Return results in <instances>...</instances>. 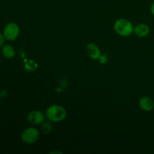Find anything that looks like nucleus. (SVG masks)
Listing matches in <instances>:
<instances>
[{
	"instance_id": "f257e3e1",
	"label": "nucleus",
	"mask_w": 154,
	"mask_h": 154,
	"mask_svg": "<svg viewBox=\"0 0 154 154\" xmlns=\"http://www.w3.org/2000/svg\"><path fill=\"white\" fill-rule=\"evenodd\" d=\"M66 110L60 105H51L46 111V117L53 123L63 121L66 117Z\"/></svg>"
},
{
	"instance_id": "f03ea898",
	"label": "nucleus",
	"mask_w": 154,
	"mask_h": 154,
	"mask_svg": "<svg viewBox=\"0 0 154 154\" xmlns=\"http://www.w3.org/2000/svg\"><path fill=\"white\" fill-rule=\"evenodd\" d=\"M114 29L119 35L123 37L129 36L134 31V26L132 23L124 18L117 20L114 24Z\"/></svg>"
},
{
	"instance_id": "7ed1b4c3",
	"label": "nucleus",
	"mask_w": 154,
	"mask_h": 154,
	"mask_svg": "<svg viewBox=\"0 0 154 154\" xmlns=\"http://www.w3.org/2000/svg\"><path fill=\"white\" fill-rule=\"evenodd\" d=\"M20 34L19 26L15 23H9L3 30V35L5 38L8 41H14L17 38Z\"/></svg>"
},
{
	"instance_id": "20e7f679",
	"label": "nucleus",
	"mask_w": 154,
	"mask_h": 154,
	"mask_svg": "<svg viewBox=\"0 0 154 154\" xmlns=\"http://www.w3.org/2000/svg\"><path fill=\"white\" fill-rule=\"evenodd\" d=\"M39 138V132L34 127H29L23 132L21 139L27 144H35Z\"/></svg>"
},
{
	"instance_id": "39448f33",
	"label": "nucleus",
	"mask_w": 154,
	"mask_h": 154,
	"mask_svg": "<svg viewBox=\"0 0 154 154\" xmlns=\"http://www.w3.org/2000/svg\"><path fill=\"white\" fill-rule=\"evenodd\" d=\"M45 118V114L42 111H38V110L31 111L27 115V120L32 125L41 124V123H42L44 122Z\"/></svg>"
},
{
	"instance_id": "423d86ee",
	"label": "nucleus",
	"mask_w": 154,
	"mask_h": 154,
	"mask_svg": "<svg viewBox=\"0 0 154 154\" xmlns=\"http://www.w3.org/2000/svg\"><path fill=\"white\" fill-rule=\"evenodd\" d=\"M139 107L142 111L150 112L154 108V102L149 96H143L139 99Z\"/></svg>"
},
{
	"instance_id": "0eeeda50",
	"label": "nucleus",
	"mask_w": 154,
	"mask_h": 154,
	"mask_svg": "<svg viewBox=\"0 0 154 154\" xmlns=\"http://www.w3.org/2000/svg\"><path fill=\"white\" fill-rule=\"evenodd\" d=\"M133 32L139 38H144L150 33V27L145 23H139L134 27Z\"/></svg>"
},
{
	"instance_id": "6e6552de",
	"label": "nucleus",
	"mask_w": 154,
	"mask_h": 154,
	"mask_svg": "<svg viewBox=\"0 0 154 154\" xmlns=\"http://www.w3.org/2000/svg\"><path fill=\"white\" fill-rule=\"evenodd\" d=\"M87 51L89 57L93 60H99L101 57V51L99 47L93 43H90L87 46Z\"/></svg>"
},
{
	"instance_id": "1a4fd4ad",
	"label": "nucleus",
	"mask_w": 154,
	"mask_h": 154,
	"mask_svg": "<svg viewBox=\"0 0 154 154\" xmlns=\"http://www.w3.org/2000/svg\"><path fill=\"white\" fill-rule=\"evenodd\" d=\"M2 55L7 59H12L15 56V50L11 45H5L2 49Z\"/></svg>"
},
{
	"instance_id": "9d476101",
	"label": "nucleus",
	"mask_w": 154,
	"mask_h": 154,
	"mask_svg": "<svg viewBox=\"0 0 154 154\" xmlns=\"http://www.w3.org/2000/svg\"><path fill=\"white\" fill-rule=\"evenodd\" d=\"M52 128H53V126L52 124H51V122L48 121V122H45V123H42V126H41V130H42V133L43 134H48L50 133V132H51V130H52Z\"/></svg>"
},
{
	"instance_id": "9b49d317",
	"label": "nucleus",
	"mask_w": 154,
	"mask_h": 154,
	"mask_svg": "<svg viewBox=\"0 0 154 154\" xmlns=\"http://www.w3.org/2000/svg\"><path fill=\"white\" fill-rule=\"evenodd\" d=\"M37 67V63H35L34 61H32V60H29V63H26V69L27 71H29V72H31V71H32V72L36 71Z\"/></svg>"
},
{
	"instance_id": "f8f14e48",
	"label": "nucleus",
	"mask_w": 154,
	"mask_h": 154,
	"mask_svg": "<svg viewBox=\"0 0 154 154\" xmlns=\"http://www.w3.org/2000/svg\"><path fill=\"white\" fill-rule=\"evenodd\" d=\"M99 60L100 61V63H102V64L104 65V64H105V63H107V61L108 60V57H107V55L105 54H102V55H101V57H99Z\"/></svg>"
},
{
	"instance_id": "ddd939ff",
	"label": "nucleus",
	"mask_w": 154,
	"mask_h": 154,
	"mask_svg": "<svg viewBox=\"0 0 154 154\" xmlns=\"http://www.w3.org/2000/svg\"><path fill=\"white\" fill-rule=\"evenodd\" d=\"M4 41H5L4 35L0 32V47L2 46V45L4 44Z\"/></svg>"
},
{
	"instance_id": "4468645a",
	"label": "nucleus",
	"mask_w": 154,
	"mask_h": 154,
	"mask_svg": "<svg viewBox=\"0 0 154 154\" xmlns=\"http://www.w3.org/2000/svg\"><path fill=\"white\" fill-rule=\"evenodd\" d=\"M150 12H151L152 14L154 16V1L151 4V6H150Z\"/></svg>"
}]
</instances>
